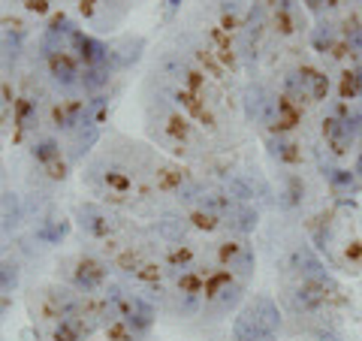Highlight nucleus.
<instances>
[{
  "mask_svg": "<svg viewBox=\"0 0 362 341\" xmlns=\"http://www.w3.org/2000/svg\"><path fill=\"white\" fill-rule=\"evenodd\" d=\"M232 332H236V341H275V332H269L266 327H263V323L254 317L251 308L241 311V317H236Z\"/></svg>",
  "mask_w": 362,
  "mask_h": 341,
  "instance_id": "nucleus-1",
  "label": "nucleus"
},
{
  "mask_svg": "<svg viewBox=\"0 0 362 341\" xmlns=\"http://www.w3.org/2000/svg\"><path fill=\"white\" fill-rule=\"evenodd\" d=\"M124 317L136 332H145L151 327V320H154V308H151L145 299H130L124 305Z\"/></svg>",
  "mask_w": 362,
  "mask_h": 341,
  "instance_id": "nucleus-2",
  "label": "nucleus"
},
{
  "mask_svg": "<svg viewBox=\"0 0 362 341\" xmlns=\"http://www.w3.org/2000/svg\"><path fill=\"white\" fill-rule=\"evenodd\" d=\"M239 302H241V284L226 281L224 287H217V290L211 293V311L226 314V311H232Z\"/></svg>",
  "mask_w": 362,
  "mask_h": 341,
  "instance_id": "nucleus-3",
  "label": "nucleus"
},
{
  "mask_svg": "<svg viewBox=\"0 0 362 341\" xmlns=\"http://www.w3.org/2000/svg\"><path fill=\"white\" fill-rule=\"evenodd\" d=\"M51 79H55L64 91H73L75 85H79V73H75V67L64 55L51 58Z\"/></svg>",
  "mask_w": 362,
  "mask_h": 341,
  "instance_id": "nucleus-4",
  "label": "nucleus"
},
{
  "mask_svg": "<svg viewBox=\"0 0 362 341\" xmlns=\"http://www.w3.org/2000/svg\"><path fill=\"white\" fill-rule=\"evenodd\" d=\"M224 260L230 263V269L236 272V275H251L254 272V263H256V257L251 248H224Z\"/></svg>",
  "mask_w": 362,
  "mask_h": 341,
  "instance_id": "nucleus-5",
  "label": "nucleus"
},
{
  "mask_svg": "<svg viewBox=\"0 0 362 341\" xmlns=\"http://www.w3.org/2000/svg\"><path fill=\"white\" fill-rule=\"evenodd\" d=\"M79 217H82V226H85L88 233H94V236H106V233L112 230L109 217H106L97 206H82L79 209Z\"/></svg>",
  "mask_w": 362,
  "mask_h": 341,
  "instance_id": "nucleus-6",
  "label": "nucleus"
},
{
  "mask_svg": "<svg viewBox=\"0 0 362 341\" xmlns=\"http://www.w3.org/2000/svg\"><path fill=\"white\" fill-rule=\"evenodd\" d=\"M251 311H254V317H256V320H260L269 332H278V329H281V314H278V308H275V302H272V299H266V296L256 299L254 305H251Z\"/></svg>",
  "mask_w": 362,
  "mask_h": 341,
  "instance_id": "nucleus-7",
  "label": "nucleus"
},
{
  "mask_svg": "<svg viewBox=\"0 0 362 341\" xmlns=\"http://www.w3.org/2000/svg\"><path fill=\"white\" fill-rule=\"evenodd\" d=\"M85 323L79 320V317H73V314H67V317H60V323H58V329H55V341H82V336H85Z\"/></svg>",
  "mask_w": 362,
  "mask_h": 341,
  "instance_id": "nucleus-8",
  "label": "nucleus"
},
{
  "mask_svg": "<svg viewBox=\"0 0 362 341\" xmlns=\"http://www.w3.org/2000/svg\"><path fill=\"white\" fill-rule=\"evenodd\" d=\"M296 260H299V272L308 278V281H326V269L320 266V260H317L314 254H308V251H299L296 254Z\"/></svg>",
  "mask_w": 362,
  "mask_h": 341,
  "instance_id": "nucleus-9",
  "label": "nucleus"
},
{
  "mask_svg": "<svg viewBox=\"0 0 362 341\" xmlns=\"http://www.w3.org/2000/svg\"><path fill=\"white\" fill-rule=\"evenodd\" d=\"M106 82H109V70H106V67H88V70L79 75V85L85 91H100Z\"/></svg>",
  "mask_w": 362,
  "mask_h": 341,
  "instance_id": "nucleus-10",
  "label": "nucleus"
},
{
  "mask_svg": "<svg viewBox=\"0 0 362 341\" xmlns=\"http://www.w3.org/2000/svg\"><path fill=\"white\" fill-rule=\"evenodd\" d=\"M284 88L293 100H305L308 97V73H287L284 75Z\"/></svg>",
  "mask_w": 362,
  "mask_h": 341,
  "instance_id": "nucleus-11",
  "label": "nucleus"
},
{
  "mask_svg": "<svg viewBox=\"0 0 362 341\" xmlns=\"http://www.w3.org/2000/svg\"><path fill=\"white\" fill-rule=\"evenodd\" d=\"M254 226H256V211H254V209H248V206L232 209V230H239V233H251Z\"/></svg>",
  "mask_w": 362,
  "mask_h": 341,
  "instance_id": "nucleus-12",
  "label": "nucleus"
},
{
  "mask_svg": "<svg viewBox=\"0 0 362 341\" xmlns=\"http://www.w3.org/2000/svg\"><path fill=\"white\" fill-rule=\"evenodd\" d=\"M320 299H323V293L317 290L314 284L299 287V290L293 293V302H296V308H314V305H320Z\"/></svg>",
  "mask_w": 362,
  "mask_h": 341,
  "instance_id": "nucleus-13",
  "label": "nucleus"
},
{
  "mask_svg": "<svg viewBox=\"0 0 362 341\" xmlns=\"http://www.w3.org/2000/svg\"><path fill=\"white\" fill-rule=\"evenodd\" d=\"M15 284H19V266L3 260L0 263V293H12Z\"/></svg>",
  "mask_w": 362,
  "mask_h": 341,
  "instance_id": "nucleus-14",
  "label": "nucleus"
},
{
  "mask_svg": "<svg viewBox=\"0 0 362 341\" xmlns=\"http://www.w3.org/2000/svg\"><path fill=\"white\" fill-rule=\"evenodd\" d=\"M157 230H160V236L166 239H172V242H178L181 236H184V226H181L178 217H172V215H166L160 224H157Z\"/></svg>",
  "mask_w": 362,
  "mask_h": 341,
  "instance_id": "nucleus-15",
  "label": "nucleus"
},
{
  "mask_svg": "<svg viewBox=\"0 0 362 341\" xmlns=\"http://www.w3.org/2000/svg\"><path fill=\"white\" fill-rule=\"evenodd\" d=\"M308 94L314 97V100H323V97L329 94V79L326 75H320V73H308Z\"/></svg>",
  "mask_w": 362,
  "mask_h": 341,
  "instance_id": "nucleus-16",
  "label": "nucleus"
},
{
  "mask_svg": "<svg viewBox=\"0 0 362 341\" xmlns=\"http://www.w3.org/2000/svg\"><path fill=\"white\" fill-rule=\"evenodd\" d=\"M332 43H335V27L332 25H320L314 30V49L317 51H326Z\"/></svg>",
  "mask_w": 362,
  "mask_h": 341,
  "instance_id": "nucleus-17",
  "label": "nucleus"
},
{
  "mask_svg": "<svg viewBox=\"0 0 362 341\" xmlns=\"http://www.w3.org/2000/svg\"><path fill=\"white\" fill-rule=\"evenodd\" d=\"M58 154H60V148H58V142H55V139H43L40 145L34 148V157H36V161H40V163H49V161H55Z\"/></svg>",
  "mask_w": 362,
  "mask_h": 341,
  "instance_id": "nucleus-18",
  "label": "nucleus"
},
{
  "mask_svg": "<svg viewBox=\"0 0 362 341\" xmlns=\"http://www.w3.org/2000/svg\"><path fill=\"white\" fill-rule=\"evenodd\" d=\"M226 191H230L232 196H236V200H241V202H245V200H251V196H254V187L248 185L245 178H230V185H226Z\"/></svg>",
  "mask_w": 362,
  "mask_h": 341,
  "instance_id": "nucleus-19",
  "label": "nucleus"
},
{
  "mask_svg": "<svg viewBox=\"0 0 362 341\" xmlns=\"http://www.w3.org/2000/svg\"><path fill=\"white\" fill-rule=\"evenodd\" d=\"M75 284H79L82 290H94V287L100 284V275H97L94 269H85V266H82V272H75Z\"/></svg>",
  "mask_w": 362,
  "mask_h": 341,
  "instance_id": "nucleus-20",
  "label": "nucleus"
},
{
  "mask_svg": "<svg viewBox=\"0 0 362 341\" xmlns=\"http://www.w3.org/2000/svg\"><path fill=\"white\" fill-rule=\"evenodd\" d=\"M196 308H200V296H196V293H181L178 311L184 314V317H191V314H196Z\"/></svg>",
  "mask_w": 362,
  "mask_h": 341,
  "instance_id": "nucleus-21",
  "label": "nucleus"
},
{
  "mask_svg": "<svg viewBox=\"0 0 362 341\" xmlns=\"http://www.w3.org/2000/svg\"><path fill=\"white\" fill-rule=\"evenodd\" d=\"M329 176V181L335 187H350L353 185V172L350 169H332V172H326Z\"/></svg>",
  "mask_w": 362,
  "mask_h": 341,
  "instance_id": "nucleus-22",
  "label": "nucleus"
},
{
  "mask_svg": "<svg viewBox=\"0 0 362 341\" xmlns=\"http://www.w3.org/2000/svg\"><path fill=\"white\" fill-rule=\"evenodd\" d=\"M3 209H6V215H10V224H19V200H15L12 193H6L3 196Z\"/></svg>",
  "mask_w": 362,
  "mask_h": 341,
  "instance_id": "nucleus-23",
  "label": "nucleus"
},
{
  "mask_svg": "<svg viewBox=\"0 0 362 341\" xmlns=\"http://www.w3.org/2000/svg\"><path fill=\"white\" fill-rule=\"evenodd\" d=\"M347 43H350L353 51H362V27H350V34H347Z\"/></svg>",
  "mask_w": 362,
  "mask_h": 341,
  "instance_id": "nucleus-24",
  "label": "nucleus"
},
{
  "mask_svg": "<svg viewBox=\"0 0 362 341\" xmlns=\"http://www.w3.org/2000/svg\"><path fill=\"white\" fill-rule=\"evenodd\" d=\"M196 193H200V185H184V191H178V200L181 202H193Z\"/></svg>",
  "mask_w": 362,
  "mask_h": 341,
  "instance_id": "nucleus-25",
  "label": "nucleus"
},
{
  "mask_svg": "<svg viewBox=\"0 0 362 341\" xmlns=\"http://www.w3.org/2000/svg\"><path fill=\"white\" fill-rule=\"evenodd\" d=\"M263 15H266L263 12V6H256V10L251 12V25H263Z\"/></svg>",
  "mask_w": 362,
  "mask_h": 341,
  "instance_id": "nucleus-26",
  "label": "nucleus"
},
{
  "mask_svg": "<svg viewBox=\"0 0 362 341\" xmlns=\"http://www.w3.org/2000/svg\"><path fill=\"white\" fill-rule=\"evenodd\" d=\"M317 338H320V341H338L332 332H317Z\"/></svg>",
  "mask_w": 362,
  "mask_h": 341,
  "instance_id": "nucleus-27",
  "label": "nucleus"
},
{
  "mask_svg": "<svg viewBox=\"0 0 362 341\" xmlns=\"http://www.w3.org/2000/svg\"><path fill=\"white\" fill-rule=\"evenodd\" d=\"M357 172H359V178H362V154H359V161H357Z\"/></svg>",
  "mask_w": 362,
  "mask_h": 341,
  "instance_id": "nucleus-28",
  "label": "nucleus"
},
{
  "mask_svg": "<svg viewBox=\"0 0 362 341\" xmlns=\"http://www.w3.org/2000/svg\"><path fill=\"white\" fill-rule=\"evenodd\" d=\"M3 311H6V302H3V299H0V317H3Z\"/></svg>",
  "mask_w": 362,
  "mask_h": 341,
  "instance_id": "nucleus-29",
  "label": "nucleus"
},
{
  "mask_svg": "<svg viewBox=\"0 0 362 341\" xmlns=\"http://www.w3.org/2000/svg\"><path fill=\"white\" fill-rule=\"evenodd\" d=\"M169 3H172V6H178V3H181V0H169Z\"/></svg>",
  "mask_w": 362,
  "mask_h": 341,
  "instance_id": "nucleus-30",
  "label": "nucleus"
}]
</instances>
